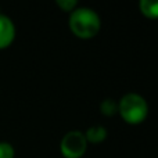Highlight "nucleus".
<instances>
[{
    "mask_svg": "<svg viewBox=\"0 0 158 158\" xmlns=\"http://www.w3.org/2000/svg\"><path fill=\"white\" fill-rule=\"evenodd\" d=\"M68 27L77 38L92 39L101 28V19L93 8L77 7L69 13Z\"/></svg>",
    "mask_w": 158,
    "mask_h": 158,
    "instance_id": "nucleus-1",
    "label": "nucleus"
},
{
    "mask_svg": "<svg viewBox=\"0 0 158 158\" xmlns=\"http://www.w3.org/2000/svg\"><path fill=\"white\" fill-rule=\"evenodd\" d=\"M60 150L65 158H81L87 150V140L81 131H69L64 135Z\"/></svg>",
    "mask_w": 158,
    "mask_h": 158,
    "instance_id": "nucleus-3",
    "label": "nucleus"
},
{
    "mask_svg": "<svg viewBox=\"0 0 158 158\" xmlns=\"http://www.w3.org/2000/svg\"><path fill=\"white\" fill-rule=\"evenodd\" d=\"M139 8L143 15L147 17V18H158V0H142L139 3Z\"/></svg>",
    "mask_w": 158,
    "mask_h": 158,
    "instance_id": "nucleus-6",
    "label": "nucleus"
},
{
    "mask_svg": "<svg viewBox=\"0 0 158 158\" xmlns=\"http://www.w3.org/2000/svg\"><path fill=\"white\" fill-rule=\"evenodd\" d=\"M15 150L8 142H0V158H14Z\"/></svg>",
    "mask_w": 158,
    "mask_h": 158,
    "instance_id": "nucleus-8",
    "label": "nucleus"
},
{
    "mask_svg": "<svg viewBox=\"0 0 158 158\" xmlns=\"http://www.w3.org/2000/svg\"><path fill=\"white\" fill-rule=\"evenodd\" d=\"M57 6L61 8V10L64 11H68V13H71V11H74L75 8L78 7V3L77 0H57Z\"/></svg>",
    "mask_w": 158,
    "mask_h": 158,
    "instance_id": "nucleus-9",
    "label": "nucleus"
},
{
    "mask_svg": "<svg viewBox=\"0 0 158 158\" xmlns=\"http://www.w3.org/2000/svg\"><path fill=\"white\" fill-rule=\"evenodd\" d=\"M15 39V25L10 17L0 14V50L7 49Z\"/></svg>",
    "mask_w": 158,
    "mask_h": 158,
    "instance_id": "nucleus-4",
    "label": "nucleus"
},
{
    "mask_svg": "<svg viewBox=\"0 0 158 158\" xmlns=\"http://www.w3.org/2000/svg\"><path fill=\"white\" fill-rule=\"evenodd\" d=\"M118 114L129 125H139L147 118L148 104L143 96L128 93L118 101Z\"/></svg>",
    "mask_w": 158,
    "mask_h": 158,
    "instance_id": "nucleus-2",
    "label": "nucleus"
},
{
    "mask_svg": "<svg viewBox=\"0 0 158 158\" xmlns=\"http://www.w3.org/2000/svg\"><path fill=\"white\" fill-rule=\"evenodd\" d=\"M100 111L106 117H114L118 112V103L114 98H106L100 104Z\"/></svg>",
    "mask_w": 158,
    "mask_h": 158,
    "instance_id": "nucleus-7",
    "label": "nucleus"
},
{
    "mask_svg": "<svg viewBox=\"0 0 158 158\" xmlns=\"http://www.w3.org/2000/svg\"><path fill=\"white\" fill-rule=\"evenodd\" d=\"M85 137H86L87 143H93V144H98V143L104 142L107 137V129L101 125L90 126L86 132H85Z\"/></svg>",
    "mask_w": 158,
    "mask_h": 158,
    "instance_id": "nucleus-5",
    "label": "nucleus"
}]
</instances>
